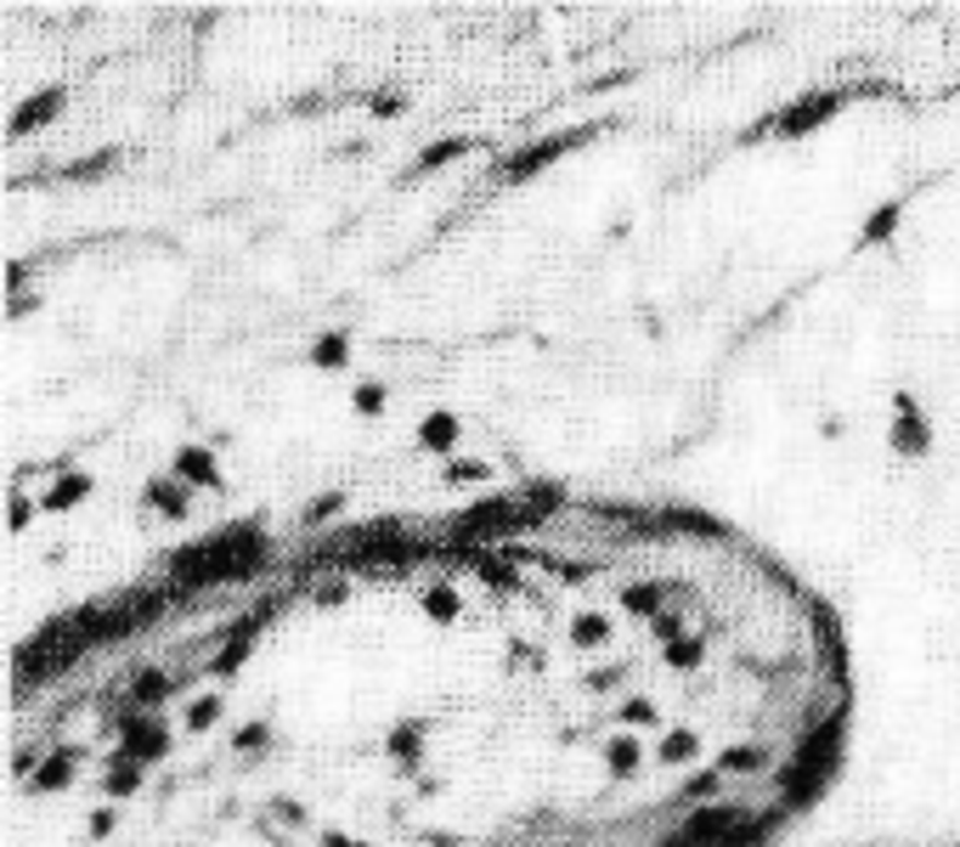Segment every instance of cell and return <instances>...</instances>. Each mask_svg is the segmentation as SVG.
<instances>
[{"mask_svg": "<svg viewBox=\"0 0 960 847\" xmlns=\"http://www.w3.org/2000/svg\"><path fill=\"white\" fill-rule=\"evenodd\" d=\"M848 718L837 616L695 503L249 537L23 644L7 847H769Z\"/></svg>", "mask_w": 960, "mask_h": 847, "instance_id": "obj_2", "label": "cell"}, {"mask_svg": "<svg viewBox=\"0 0 960 847\" xmlns=\"http://www.w3.org/2000/svg\"><path fill=\"white\" fill-rule=\"evenodd\" d=\"M12 62L17 565L689 458L803 266L797 35L718 7L74 12Z\"/></svg>", "mask_w": 960, "mask_h": 847, "instance_id": "obj_1", "label": "cell"}]
</instances>
